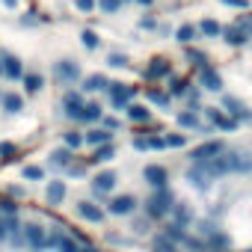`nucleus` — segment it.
Instances as JSON below:
<instances>
[{
  "instance_id": "obj_1",
  "label": "nucleus",
  "mask_w": 252,
  "mask_h": 252,
  "mask_svg": "<svg viewBox=\"0 0 252 252\" xmlns=\"http://www.w3.org/2000/svg\"><path fill=\"white\" fill-rule=\"evenodd\" d=\"M172 205H175V193L169 187H160V190H152V196L146 199L143 208H146V217L152 222H163V220H169Z\"/></svg>"
},
{
  "instance_id": "obj_2",
  "label": "nucleus",
  "mask_w": 252,
  "mask_h": 252,
  "mask_svg": "<svg viewBox=\"0 0 252 252\" xmlns=\"http://www.w3.org/2000/svg\"><path fill=\"white\" fill-rule=\"evenodd\" d=\"M104 92L116 110H128V104H134V98H137V86H131V83H113L110 80V86Z\"/></svg>"
},
{
  "instance_id": "obj_3",
  "label": "nucleus",
  "mask_w": 252,
  "mask_h": 252,
  "mask_svg": "<svg viewBox=\"0 0 252 252\" xmlns=\"http://www.w3.org/2000/svg\"><path fill=\"white\" fill-rule=\"evenodd\" d=\"M137 196H131V193H122V196H113L110 202H107V208H104V214H110V217H131V214H137Z\"/></svg>"
},
{
  "instance_id": "obj_4",
  "label": "nucleus",
  "mask_w": 252,
  "mask_h": 252,
  "mask_svg": "<svg viewBox=\"0 0 252 252\" xmlns=\"http://www.w3.org/2000/svg\"><path fill=\"white\" fill-rule=\"evenodd\" d=\"M222 152H225V143L222 140H205V143H199L190 152V163H208V160L220 158Z\"/></svg>"
},
{
  "instance_id": "obj_5",
  "label": "nucleus",
  "mask_w": 252,
  "mask_h": 252,
  "mask_svg": "<svg viewBox=\"0 0 252 252\" xmlns=\"http://www.w3.org/2000/svg\"><path fill=\"white\" fill-rule=\"evenodd\" d=\"M116 181H119V175H116L113 169H101V172H95V175H92V181H89L92 196H95V199L110 196V193L116 190Z\"/></svg>"
},
{
  "instance_id": "obj_6",
  "label": "nucleus",
  "mask_w": 252,
  "mask_h": 252,
  "mask_svg": "<svg viewBox=\"0 0 252 252\" xmlns=\"http://www.w3.org/2000/svg\"><path fill=\"white\" fill-rule=\"evenodd\" d=\"M222 166H225V175H231V172H243V175H249L252 172V155H246V152H222Z\"/></svg>"
},
{
  "instance_id": "obj_7",
  "label": "nucleus",
  "mask_w": 252,
  "mask_h": 252,
  "mask_svg": "<svg viewBox=\"0 0 252 252\" xmlns=\"http://www.w3.org/2000/svg\"><path fill=\"white\" fill-rule=\"evenodd\" d=\"M74 214L83 220V222H89V225H101L104 222V208L98 205V202H92V199H83V202H77L74 205Z\"/></svg>"
},
{
  "instance_id": "obj_8",
  "label": "nucleus",
  "mask_w": 252,
  "mask_h": 252,
  "mask_svg": "<svg viewBox=\"0 0 252 252\" xmlns=\"http://www.w3.org/2000/svg\"><path fill=\"white\" fill-rule=\"evenodd\" d=\"M21 231H24V243L30 246V252H45V249H48V228L27 222Z\"/></svg>"
},
{
  "instance_id": "obj_9",
  "label": "nucleus",
  "mask_w": 252,
  "mask_h": 252,
  "mask_svg": "<svg viewBox=\"0 0 252 252\" xmlns=\"http://www.w3.org/2000/svg\"><path fill=\"white\" fill-rule=\"evenodd\" d=\"M143 181L152 187V190H160V187H169V169L160 166V163H149L143 169Z\"/></svg>"
},
{
  "instance_id": "obj_10",
  "label": "nucleus",
  "mask_w": 252,
  "mask_h": 252,
  "mask_svg": "<svg viewBox=\"0 0 252 252\" xmlns=\"http://www.w3.org/2000/svg\"><path fill=\"white\" fill-rule=\"evenodd\" d=\"M205 110V116H208V122L214 125L217 131H225V134H231V131H237V122L225 113V110H217V107H202Z\"/></svg>"
},
{
  "instance_id": "obj_11",
  "label": "nucleus",
  "mask_w": 252,
  "mask_h": 252,
  "mask_svg": "<svg viewBox=\"0 0 252 252\" xmlns=\"http://www.w3.org/2000/svg\"><path fill=\"white\" fill-rule=\"evenodd\" d=\"M54 77H57L60 83H68V86H71V83H77L83 74H80V65H77L74 60H60V63L54 65Z\"/></svg>"
},
{
  "instance_id": "obj_12",
  "label": "nucleus",
  "mask_w": 252,
  "mask_h": 252,
  "mask_svg": "<svg viewBox=\"0 0 252 252\" xmlns=\"http://www.w3.org/2000/svg\"><path fill=\"white\" fill-rule=\"evenodd\" d=\"M143 77L146 80H163V77H172V63L166 57H155L146 68H143Z\"/></svg>"
},
{
  "instance_id": "obj_13",
  "label": "nucleus",
  "mask_w": 252,
  "mask_h": 252,
  "mask_svg": "<svg viewBox=\"0 0 252 252\" xmlns=\"http://www.w3.org/2000/svg\"><path fill=\"white\" fill-rule=\"evenodd\" d=\"M196 83H199V89H208V92H220V89H222V77H220V71H217L214 65L199 68Z\"/></svg>"
},
{
  "instance_id": "obj_14",
  "label": "nucleus",
  "mask_w": 252,
  "mask_h": 252,
  "mask_svg": "<svg viewBox=\"0 0 252 252\" xmlns=\"http://www.w3.org/2000/svg\"><path fill=\"white\" fill-rule=\"evenodd\" d=\"M65 196H68V187H65V181H60V178H51V181L45 184V202H48L51 208H60V205L65 202Z\"/></svg>"
},
{
  "instance_id": "obj_15",
  "label": "nucleus",
  "mask_w": 252,
  "mask_h": 252,
  "mask_svg": "<svg viewBox=\"0 0 252 252\" xmlns=\"http://www.w3.org/2000/svg\"><path fill=\"white\" fill-rule=\"evenodd\" d=\"M222 110H225V113H228V116H231V119H234L237 125H240V122H249V119H252V110H249V107H246L243 101L231 98V95H225V98H222Z\"/></svg>"
},
{
  "instance_id": "obj_16",
  "label": "nucleus",
  "mask_w": 252,
  "mask_h": 252,
  "mask_svg": "<svg viewBox=\"0 0 252 252\" xmlns=\"http://www.w3.org/2000/svg\"><path fill=\"white\" fill-rule=\"evenodd\" d=\"M0 65H3V77H9V80H21L24 77V63L15 54H9V51L0 54Z\"/></svg>"
},
{
  "instance_id": "obj_17",
  "label": "nucleus",
  "mask_w": 252,
  "mask_h": 252,
  "mask_svg": "<svg viewBox=\"0 0 252 252\" xmlns=\"http://www.w3.org/2000/svg\"><path fill=\"white\" fill-rule=\"evenodd\" d=\"M83 95L80 92H74V89H68L65 95H63V113L68 116V119H74L77 122V116H80V110H83Z\"/></svg>"
},
{
  "instance_id": "obj_18",
  "label": "nucleus",
  "mask_w": 252,
  "mask_h": 252,
  "mask_svg": "<svg viewBox=\"0 0 252 252\" xmlns=\"http://www.w3.org/2000/svg\"><path fill=\"white\" fill-rule=\"evenodd\" d=\"M187 181H190V184H193V187H196V190H208V187H211V181H214V178H211V175H208V169H205V166H202V163H193V166H190V169H187Z\"/></svg>"
},
{
  "instance_id": "obj_19",
  "label": "nucleus",
  "mask_w": 252,
  "mask_h": 252,
  "mask_svg": "<svg viewBox=\"0 0 252 252\" xmlns=\"http://www.w3.org/2000/svg\"><path fill=\"white\" fill-rule=\"evenodd\" d=\"M107 143H113V134H110V131H104L101 125H95L92 131H86V134H83V146L98 149V146H107Z\"/></svg>"
},
{
  "instance_id": "obj_20",
  "label": "nucleus",
  "mask_w": 252,
  "mask_h": 252,
  "mask_svg": "<svg viewBox=\"0 0 252 252\" xmlns=\"http://www.w3.org/2000/svg\"><path fill=\"white\" fill-rule=\"evenodd\" d=\"M160 234H163V237H166L169 243L181 246V243H184V237H187L190 231H187L184 225H178V222H172V220H169V222H163V225H160Z\"/></svg>"
},
{
  "instance_id": "obj_21",
  "label": "nucleus",
  "mask_w": 252,
  "mask_h": 252,
  "mask_svg": "<svg viewBox=\"0 0 252 252\" xmlns=\"http://www.w3.org/2000/svg\"><path fill=\"white\" fill-rule=\"evenodd\" d=\"M101 116H104V107H101L98 101H86V104H83V110H80V116H77V122L98 125V122H101Z\"/></svg>"
},
{
  "instance_id": "obj_22",
  "label": "nucleus",
  "mask_w": 252,
  "mask_h": 252,
  "mask_svg": "<svg viewBox=\"0 0 252 252\" xmlns=\"http://www.w3.org/2000/svg\"><path fill=\"white\" fill-rule=\"evenodd\" d=\"M116 158V146L113 143H107V146H98L89 158H86V166H98V163H110Z\"/></svg>"
},
{
  "instance_id": "obj_23",
  "label": "nucleus",
  "mask_w": 252,
  "mask_h": 252,
  "mask_svg": "<svg viewBox=\"0 0 252 252\" xmlns=\"http://www.w3.org/2000/svg\"><path fill=\"white\" fill-rule=\"evenodd\" d=\"M125 116H128V122H134V125H149L152 122V110L146 104H128Z\"/></svg>"
},
{
  "instance_id": "obj_24",
  "label": "nucleus",
  "mask_w": 252,
  "mask_h": 252,
  "mask_svg": "<svg viewBox=\"0 0 252 252\" xmlns=\"http://www.w3.org/2000/svg\"><path fill=\"white\" fill-rule=\"evenodd\" d=\"M74 158H77L74 152H68L65 146H60V149L51 152V166H54V169H68V166L74 163Z\"/></svg>"
},
{
  "instance_id": "obj_25",
  "label": "nucleus",
  "mask_w": 252,
  "mask_h": 252,
  "mask_svg": "<svg viewBox=\"0 0 252 252\" xmlns=\"http://www.w3.org/2000/svg\"><path fill=\"white\" fill-rule=\"evenodd\" d=\"M169 220L187 228V225H193V208H187V202H175V205H172V214H169Z\"/></svg>"
},
{
  "instance_id": "obj_26",
  "label": "nucleus",
  "mask_w": 252,
  "mask_h": 252,
  "mask_svg": "<svg viewBox=\"0 0 252 252\" xmlns=\"http://www.w3.org/2000/svg\"><path fill=\"white\" fill-rule=\"evenodd\" d=\"M190 89H193V80L190 77H169V86H166L169 98H184Z\"/></svg>"
},
{
  "instance_id": "obj_27",
  "label": "nucleus",
  "mask_w": 252,
  "mask_h": 252,
  "mask_svg": "<svg viewBox=\"0 0 252 252\" xmlns=\"http://www.w3.org/2000/svg\"><path fill=\"white\" fill-rule=\"evenodd\" d=\"M178 128H184V131H202L205 125L199 122V113L196 110H181L178 113Z\"/></svg>"
},
{
  "instance_id": "obj_28",
  "label": "nucleus",
  "mask_w": 252,
  "mask_h": 252,
  "mask_svg": "<svg viewBox=\"0 0 252 252\" xmlns=\"http://www.w3.org/2000/svg\"><path fill=\"white\" fill-rule=\"evenodd\" d=\"M83 92H104L107 86H110V77L107 74H89V77H83Z\"/></svg>"
},
{
  "instance_id": "obj_29",
  "label": "nucleus",
  "mask_w": 252,
  "mask_h": 252,
  "mask_svg": "<svg viewBox=\"0 0 252 252\" xmlns=\"http://www.w3.org/2000/svg\"><path fill=\"white\" fill-rule=\"evenodd\" d=\"M0 104H3V110H6L9 116H15V113H21V110H24V98H21L18 92H3Z\"/></svg>"
},
{
  "instance_id": "obj_30",
  "label": "nucleus",
  "mask_w": 252,
  "mask_h": 252,
  "mask_svg": "<svg viewBox=\"0 0 252 252\" xmlns=\"http://www.w3.org/2000/svg\"><path fill=\"white\" fill-rule=\"evenodd\" d=\"M146 98H149L155 107H160V110H169V104H172L169 92H163V89H158V86H149V89H146Z\"/></svg>"
},
{
  "instance_id": "obj_31",
  "label": "nucleus",
  "mask_w": 252,
  "mask_h": 252,
  "mask_svg": "<svg viewBox=\"0 0 252 252\" xmlns=\"http://www.w3.org/2000/svg\"><path fill=\"white\" fill-rule=\"evenodd\" d=\"M196 30H199L202 36H208V39H217V36H222V24H220V21H214V18H205V21H199V24H196Z\"/></svg>"
},
{
  "instance_id": "obj_32",
  "label": "nucleus",
  "mask_w": 252,
  "mask_h": 252,
  "mask_svg": "<svg viewBox=\"0 0 252 252\" xmlns=\"http://www.w3.org/2000/svg\"><path fill=\"white\" fill-rule=\"evenodd\" d=\"M175 39H178L184 48H190V42H196V39H199V30H196V24H181V27L175 30Z\"/></svg>"
},
{
  "instance_id": "obj_33",
  "label": "nucleus",
  "mask_w": 252,
  "mask_h": 252,
  "mask_svg": "<svg viewBox=\"0 0 252 252\" xmlns=\"http://www.w3.org/2000/svg\"><path fill=\"white\" fill-rule=\"evenodd\" d=\"M21 83H24V89H27V95H36L42 86H45V77L42 74H36V71H24V77H21Z\"/></svg>"
},
{
  "instance_id": "obj_34",
  "label": "nucleus",
  "mask_w": 252,
  "mask_h": 252,
  "mask_svg": "<svg viewBox=\"0 0 252 252\" xmlns=\"http://www.w3.org/2000/svg\"><path fill=\"white\" fill-rule=\"evenodd\" d=\"M222 39H225L231 48H240V45H246V42H249V39H246V36H243L234 24H231V27H222Z\"/></svg>"
},
{
  "instance_id": "obj_35",
  "label": "nucleus",
  "mask_w": 252,
  "mask_h": 252,
  "mask_svg": "<svg viewBox=\"0 0 252 252\" xmlns=\"http://www.w3.org/2000/svg\"><path fill=\"white\" fill-rule=\"evenodd\" d=\"M152 252H181V246L169 243V240L158 231V234H152Z\"/></svg>"
},
{
  "instance_id": "obj_36",
  "label": "nucleus",
  "mask_w": 252,
  "mask_h": 252,
  "mask_svg": "<svg viewBox=\"0 0 252 252\" xmlns=\"http://www.w3.org/2000/svg\"><path fill=\"white\" fill-rule=\"evenodd\" d=\"M184 57H187V63H193L196 68H205V65H211L208 54H202V51H196V48H187V51H184Z\"/></svg>"
},
{
  "instance_id": "obj_37",
  "label": "nucleus",
  "mask_w": 252,
  "mask_h": 252,
  "mask_svg": "<svg viewBox=\"0 0 252 252\" xmlns=\"http://www.w3.org/2000/svg\"><path fill=\"white\" fill-rule=\"evenodd\" d=\"M63 143H65L68 152H77V149L83 146V134H80V131H65V134H63Z\"/></svg>"
},
{
  "instance_id": "obj_38",
  "label": "nucleus",
  "mask_w": 252,
  "mask_h": 252,
  "mask_svg": "<svg viewBox=\"0 0 252 252\" xmlns=\"http://www.w3.org/2000/svg\"><path fill=\"white\" fill-rule=\"evenodd\" d=\"M181 246H184L187 252H208V243H205L202 237H196V234H187Z\"/></svg>"
},
{
  "instance_id": "obj_39",
  "label": "nucleus",
  "mask_w": 252,
  "mask_h": 252,
  "mask_svg": "<svg viewBox=\"0 0 252 252\" xmlns=\"http://www.w3.org/2000/svg\"><path fill=\"white\" fill-rule=\"evenodd\" d=\"M18 158V146L15 143H0V163H12Z\"/></svg>"
},
{
  "instance_id": "obj_40",
  "label": "nucleus",
  "mask_w": 252,
  "mask_h": 252,
  "mask_svg": "<svg viewBox=\"0 0 252 252\" xmlns=\"http://www.w3.org/2000/svg\"><path fill=\"white\" fill-rule=\"evenodd\" d=\"M0 217H18V202L9 196H0Z\"/></svg>"
},
{
  "instance_id": "obj_41",
  "label": "nucleus",
  "mask_w": 252,
  "mask_h": 252,
  "mask_svg": "<svg viewBox=\"0 0 252 252\" xmlns=\"http://www.w3.org/2000/svg\"><path fill=\"white\" fill-rule=\"evenodd\" d=\"M21 175H24V181H42V178H45V169L36 166V163H27V166L21 169Z\"/></svg>"
},
{
  "instance_id": "obj_42",
  "label": "nucleus",
  "mask_w": 252,
  "mask_h": 252,
  "mask_svg": "<svg viewBox=\"0 0 252 252\" xmlns=\"http://www.w3.org/2000/svg\"><path fill=\"white\" fill-rule=\"evenodd\" d=\"M80 39H83V48H86V51H98V45H101V39H98L95 30H83Z\"/></svg>"
},
{
  "instance_id": "obj_43",
  "label": "nucleus",
  "mask_w": 252,
  "mask_h": 252,
  "mask_svg": "<svg viewBox=\"0 0 252 252\" xmlns=\"http://www.w3.org/2000/svg\"><path fill=\"white\" fill-rule=\"evenodd\" d=\"M163 143H166V149H184L187 137L184 134H163Z\"/></svg>"
},
{
  "instance_id": "obj_44",
  "label": "nucleus",
  "mask_w": 252,
  "mask_h": 252,
  "mask_svg": "<svg viewBox=\"0 0 252 252\" xmlns=\"http://www.w3.org/2000/svg\"><path fill=\"white\" fill-rule=\"evenodd\" d=\"M234 27H237V30H240V33H243L246 39H252V12H246V15H240Z\"/></svg>"
},
{
  "instance_id": "obj_45",
  "label": "nucleus",
  "mask_w": 252,
  "mask_h": 252,
  "mask_svg": "<svg viewBox=\"0 0 252 252\" xmlns=\"http://www.w3.org/2000/svg\"><path fill=\"white\" fill-rule=\"evenodd\" d=\"M131 228H134V234H152V220L149 217H137Z\"/></svg>"
},
{
  "instance_id": "obj_46",
  "label": "nucleus",
  "mask_w": 252,
  "mask_h": 252,
  "mask_svg": "<svg viewBox=\"0 0 252 252\" xmlns=\"http://www.w3.org/2000/svg\"><path fill=\"white\" fill-rule=\"evenodd\" d=\"M95 6L101 12H119L122 9V0H95Z\"/></svg>"
},
{
  "instance_id": "obj_47",
  "label": "nucleus",
  "mask_w": 252,
  "mask_h": 252,
  "mask_svg": "<svg viewBox=\"0 0 252 252\" xmlns=\"http://www.w3.org/2000/svg\"><path fill=\"white\" fill-rule=\"evenodd\" d=\"M107 65L110 68H125V65H128V57H125V54H110L107 57Z\"/></svg>"
},
{
  "instance_id": "obj_48",
  "label": "nucleus",
  "mask_w": 252,
  "mask_h": 252,
  "mask_svg": "<svg viewBox=\"0 0 252 252\" xmlns=\"http://www.w3.org/2000/svg\"><path fill=\"white\" fill-rule=\"evenodd\" d=\"M149 149H155V152H163L166 149V143H163V134L158 131V134H149Z\"/></svg>"
},
{
  "instance_id": "obj_49",
  "label": "nucleus",
  "mask_w": 252,
  "mask_h": 252,
  "mask_svg": "<svg viewBox=\"0 0 252 252\" xmlns=\"http://www.w3.org/2000/svg\"><path fill=\"white\" fill-rule=\"evenodd\" d=\"M104 237H107V243H113V246H131L128 237H122V234H116V231H107Z\"/></svg>"
},
{
  "instance_id": "obj_50",
  "label": "nucleus",
  "mask_w": 252,
  "mask_h": 252,
  "mask_svg": "<svg viewBox=\"0 0 252 252\" xmlns=\"http://www.w3.org/2000/svg\"><path fill=\"white\" fill-rule=\"evenodd\" d=\"M134 149H137V152H149V134H146V137L137 134V137H134Z\"/></svg>"
},
{
  "instance_id": "obj_51",
  "label": "nucleus",
  "mask_w": 252,
  "mask_h": 252,
  "mask_svg": "<svg viewBox=\"0 0 252 252\" xmlns=\"http://www.w3.org/2000/svg\"><path fill=\"white\" fill-rule=\"evenodd\" d=\"M74 6H77L80 12H92V9H95V0H74Z\"/></svg>"
},
{
  "instance_id": "obj_52",
  "label": "nucleus",
  "mask_w": 252,
  "mask_h": 252,
  "mask_svg": "<svg viewBox=\"0 0 252 252\" xmlns=\"http://www.w3.org/2000/svg\"><path fill=\"white\" fill-rule=\"evenodd\" d=\"M225 6H231V9H246L249 6V0H222Z\"/></svg>"
},
{
  "instance_id": "obj_53",
  "label": "nucleus",
  "mask_w": 252,
  "mask_h": 252,
  "mask_svg": "<svg viewBox=\"0 0 252 252\" xmlns=\"http://www.w3.org/2000/svg\"><path fill=\"white\" fill-rule=\"evenodd\" d=\"M86 172V163H71L68 166V175H83Z\"/></svg>"
},
{
  "instance_id": "obj_54",
  "label": "nucleus",
  "mask_w": 252,
  "mask_h": 252,
  "mask_svg": "<svg viewBox=\"0 0 252 252\" xmlns=\"http://www.w3.org/2000/svg\"><path fill=\"white\" fill-rule=\"evenodd\" d=\"M3 240H9V228H6V220L0 217V243H3Z\"/></svg>"
},
{
  "instance_id": "obj_55",
  "label": "nucleus",
  "mask_w": 252,
  "mask_h": 252,
  "mask_svg": "<svg viewBox=\"0 0 252 252\" xmlns=\"http://www.w3.org/2000/svg\"><path fill=\"white\" fill-rule=\"evenodd\" d=\"M140 27H143V30H155L158 21H155V18H140Z\"/></svg>"
},
{
  "instance_id": "obj_56",
  "label": "nucleus",
  "mask_w": 252,
  "mask_h": 252,
  "mask_svg": "<svg viewBox=\"0 0 252 252\" xmlns=\"http://www.w3.org/2000/svg\"><path fill=\"white\" fill-rule=\"evenodd\" d=\"M3 3H6V6H15V3H18V0H3Z\"/></svg>"
},
{
  "instance_id": "obj_57",
  "label": "nucleus",
  "mask_w": 252,
  "mask_h": 252,
  "mask_svg": "<svg viewBox=\"0 0 252 252\" xmlns=\"http://www.w3.org/2000/svg\"><path fill=\"white\" fill-rule=\"evenodd\" d=\"M137 3H143V6H152V0H137Z\"/></svg>"
},
{
  "instance_id": "obj_58",
  "label": "nucleus",
  "mask_w": 252,
  "mask_h": 252,
  "mask_svg": "<svg viewBox=\"0 0 252 252\" xmlns=\"http://www.w3.org/2000/svg\"><path fill=\"white\" fill-rule=\"evenodd\" d=\"M0 77H3V65H0Z\"/></svg>"
},
{
  "instance_id": "obj_59",
  "label": "nucleus",
  "mask_w": 252,
  "mask_h": 252,
  "mask_svg": "<svg viewBox=\"0 0 252 252\" xmlns=\"http://www.w3.org/2000/svg\"><path fill=\"white\" fill-rule=\"evenodd\" d=\"M249 125H252V119H249Z\"/></svg>"
},
{
  "instance_id": "obj_60",
  "label": "nucleus",
  "mask_w": 252,
  "mask_h": 252,
  "mask_svg": "<svg viewBox=\"0 0 252 252\" xmlns=\"http://www.w3.org/2000/svg\"><path fill=\"white\" fill-rule=\"evenodd\" d=\"M246 252H252V249H246Z\"/></svg>"
}]
</instances>
